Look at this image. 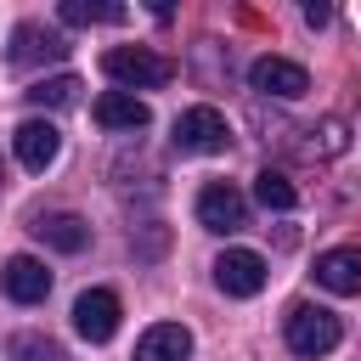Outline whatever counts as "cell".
<instances>
[{
	"mask_svg": "<svg viewBox=\"0 0 361 361\" xmlns=\"http://www.w3.org/2000/svg\"><path fill=\"white\" fill-rule=\"evenodd\" d=\"M11 68H34V62H62L68 56V39L56 34V28H45V23H17V34H11Z\"/></svg>",
	"mask_w": 361,
	"mask_h": 361,
	"instance_id": "30bf717a",
	"label": "cell"
},
{
	"mask_svg": "<svg viewBox=\"0 0 361 361\" xmlns=\"http://www.w3.org/2000/svg\"><path fill=\"white\" fill-rule=\"evenodd\" d=\"M23 96H28L34 107H68V102L79 96V79H73V73H51V79H34Z\"/></svg>",
	"mask_w": 361,
	"mask_h": 361,
	"instance_id": "2e32d148",
	"label": "cell"
},
{
	"mask_svg": "<svg viewBox=\"0 0 361 361\" xmlns=\"http://www.w3.org/2000/svg\"><path fill=\"white\" fill-rule=\"evenodd\" d=\"M305 23H310V28L333 23V6H322V0H305Z\"/></svg>",
	"mask_w": 361,
	"mask_h": 361,
	"instance_id": "ffe728a7",
	"label": "cell"
},
{
	"mask_svg": "<svg viewBox=\"0 0 361 361\" xmlns=\"http://www.w3.org/2000/svg\"><path fill=\"white\" fill-rule=\"evenodd\" d=\"M11 361H68V355H62L56 338H45V333H23V338L11 344Z\"/></svg>",
	"mask_w": 361,
	"mask_h": 361,
	"instance_id": "ac0fdd59",
	"label": "cell"
},
{
	"mask_svg": "<svg viewBox=\"0 0 361 361\" xmlns=\"http://www.w3.org/2000/svg\"><path fill=\"white\" fill-rule=\"evenodd\" d=\"M186 355H192V333L180 322H158V327L141 333V344H135L130 361H186Z\"/></svg>",
	"mask_w": 361,
	"mask_h": 361,
	"instance_id": "4fadbf2b",
	"label": "cell"
},
{
	"mask_svg": "<svg viewBox=\"0 0 361 361\" xmlns=\"http://www.w3.org/2000/svg\"><path fill=\"white\" fill-rule=\"evenodd\" d=\"M102 73L118 85V90H158V85H169L175 79V62L169 56H158V51H147V45H113L107 56H102Z\"/></svg>",
	"mask_w": 361,
	"mask_h": 361,
	"instance_id": "6da1fadb",
	"label": "cell"
},
{
	"mask_svg": "<svg viewBox=\"0 0 361 361\" xmlns=\"http://www.w3.org/2000/svg\"><path fill=\"white\" fill-rule=\"evenodd\" d=\"M265 254H254V248H226L220 259H214V282H220V293H231V299H254L259 288H265Z\"/></svg>",
	"mask_w": 361,
	"mask_h": 361,
	"instance_id": "8992f818",
	"label": "cell"
},
{
	"mask_svg": "<svg viewBox=\"0 0 361 361\" xmlns=\"http://www.w3.org/2000/svg\"><path fill=\"white\" fill-rule=\"evenodd\" d=\"M338 338H344V327H338L333 310H322V305L288 310V350L293 355H327V350H338Z\"/></svg>",
	"mask_w": 361,
	"mask_h": 361,
	"instance_id": "7a4b0ae2",
	"label": "cell"
},
{
	"mask_svg": "<svg viewBox=\"0 0 361 361\" xmlns=\"http://www.w3.org/2000/svg\"><path fill=\"white\" fill-rule=\"evenodd\" d=\"M56 17L73 23V28H90V23H124V6H113V0H62Z\"/></svg>",
	"mask_w": 361,
	"mask_h": 361,
	"instance_id": "9a60e30c",
	"label": "cell"
},
{
	"mask_svg": "<svg viewBox=\"0 0 361 361\" xmlns=\"http://www.w3.org/2000/svg\"><path fill=\"white\" fill-rule=\"evenodd\" d=\"M0 288H6L17 305H39V299L51 293V271H45L34 254H11L6 271H0Z\"/></svg>",
	"mask_w": 361,
	"mask_h": 361,
	"instance_id": "8fae6325",
	"label": "cell"
},
{
	"mask_svg": "<svg viewBox=\"0 0 361 361\" xmlns=\"http://www.w3.org/2000/svg\"><path fill=\"white\" fill-rule=\"evenodd\" d=\"M316 282H322L327 293H338V299L361 293V248H355V243H344V248H327V254L316 259Z\"/></svg>",
	"mask_w": 361,
	"mask_h": 361,
	"instance_id": "7c38bea8",
	"label": "cell"
},
{
	"mask_svg": "<svg viewBox=\"0 0 361 361\" xmlns=\"http://www.w3.org/2000/svg\"><path fill=\"white\" fill-rule=\"evenodd\" d=\"M316 141L305 147V152H322V158H333V152H344V124L338 118H322V130H310Z\"/></svg>",
	"mask_w": 361,
	"mask_h": 361,
	"instance_id": "d6986e66",
	"label": "cell"
},
{
	"mask_svg": "<svg viewBox=\"0 0 361 361\" xmlns=\"http://www.w3.org/2000/svg\"><path fill=\"white\" fill-rule=\"evenodd\" d=\"M254 197H259L265 209H293V203H299L293 180H288V175H276V169H259V175H254Z\"/></svg>",
	"mask_w": 361,
	"mask_h": 361,
	"instance_id": "e0dca14e",
	"label": "cell"
},
{
	"mask_svg": "<svg viewBox=\"0 0 361 361\" xmlns=\"http://www.w3.org/2000/svg\"><path fill=\"white\" fill-rule=\"evenodd\" d=\"M45 248H56V254H85L90 248V220L85 214H73V209H51V214H34V226H28Z\"/></svg>",
	"mask_w": 361,
	"mask_h": 361,
	"instance_id": "9c48e42d",
	"label": "cell"
},
{
	"mask_svg": "<svg viewBox=\"0 0 361 361\" xmlns=\"http://www.w3.org/2000/svg\"><path fill=\"white\" fill-rule=\"evenodd\" d=\"M118 316H124V305H118L113 288H90V293L73 299V333L85 344H107L118 333Z\"/></svg>",
	"mask_w": 361,
	"mask_h": 361,
	"instance_id": "5b68a950",
	"label": "cell"
},
{
	"mask_svg": "<svg viewBox=\"0 0 361 361\" xmlns=\"http://www.w3.org/2000/svg\"><path fill=\"white\" fill-rule=\"evenodd\" d=\"M248 85H254L259 96H276V102H299V96L310 90V73H305L299 62H288V56H259V62L248 68Z\"/></svg>",
	"mask_w": 361,
	"mask_h": 361,
	"instance_id": "52a82bcc",
	"label": "cell"
},
{
	"mask_svg": "<svg viewBox=\"0 0 361 361\" xmlns=\"http://www.w3.org/2000/svg\"><path fill=\"white\" fill-rule=\"evenodd\" d=\"M96 124H102V130H147L152 113H147L141 96H130V90H107V96H96Z\"/></svg>",
	"mask_w": 361,
	"mask_h": 361,
	"instance_id": "5bb4252c",
	"label": "cell"
},
{
	"mask_svg": "<svg viewBox=\"0 0 361 361\" xmlns=\"http://www.w3.org/2000/svg\"><path fill=\"white\" fill-rule=\"evenodd\" d=\"M0 180H6V175H0Z\"/></svg>",
	"mask_w": 361,
	"mask_h": 361,
	"instance_id": "44dd1931",
	"label": "cell"
},
{
	"mask_svg": "<svg viewBox=\"0 0 361 361\" xmlns=\"http://www.w3.org/2000/svg\"><path fill=\"white\" fill-rule=\"evenodd\" d=\"M11 152H17L23 169H51L56 152H62V130H56L51 118H23V124L11 130Z\"/></svg>",
	"mask_w": 361,
	"mask_h": 361,
	"instance_id": "ba28073f",
	"label": "cell"
},
{
	"mask_svg": "<svg viewBox=\"0 0 361 361\" xmlns=\"http://www.w3.org/2000/svg\"><path fill=\"white\" fill-rule=\"evenodd\" d=\"M197 226H203V231H220V237L243 231V226H248V197H243L231 180H209V186L197 192Z\"/></svg>",
	"mask_w": 361,
	"mask_h": 361,
	"instance_id": "277c9868",
	"label": "cell"
},
{
	"mask_svg": "<svg viewBox=\"0 0 361 361\" xmlns=\"http://www.w3.org/2000/svg\"><path fill=\"white\" fill-rule=\"evenodd\" d=\"M175 152H226L231 147V124L220 107H186L175 118Z\"/></svg>",
	"mask_w": 361,
	"mask_h": 361,
	"instance_id": "3957f363",
	"label": "cell"
}]
</instances>
